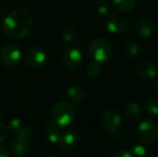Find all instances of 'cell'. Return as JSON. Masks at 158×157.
I'll return each mask as SVG.
<instances>
[{"label":"cell","instance_id":"d4e9b609","mask_svg":"<svg viewBox=\"0 0 158 157\" xmlns=\"http://www.w3.org/2000/svg\"><path fill=\"white\" fill-rule=\"evenodd\" d=\"M96 8L98 13L100 14H106L107 13L109 9V5L106 0H99L96 4Z\"/></svg>","mask_w":158,"mask_h":157},{"label":"cell","instance_id":"7a4b0ae2","mask_svg":"<svg viewBox=\"0 0 158 157\" xmlns=\"http://www.w3.org/2000/svg\"><path fill=\"white\" fill-rule=\"evenodd\" d=\"M76 116V110L74 106L66 101L56 103L51 111L52 121L59 127H66L69 125Z\"/></svg>","mask_w":158,"mask_h":157},{"label":"cell","instance_id":"d6986e66","mask_svg":"<svg viewBox=\"0 0 158 157\" xmlns=\"http://www.w3.org/2000/svg\"><path fill=\"white\" fill-rule=\"evenodd\" d=\"M144 110L150 116L158 115V101L154 98H148L144 102Z\"/></svg>","mask_w":158,"mask_h":157},{"label":"cell","instance_id":"8992f818","mask_svg":"<svg viewBox=\"0 0 158 157\" xmlns=\"http://www.w3.org/2000/svg\"><path fill=\"white\" fill-rule=\"evenodd\" d=\"M46 62V54L45 52L39 47H32L28 50L24 63L25 66L31 69L41 68Z\"/></svg>","mask_w":158,"mask_h":157},{"label":"cell","instance_id":"ba28073f","mask_svg":"<svg viewBox=\"0 0 158 157\" xmlns=\"http://www.w3.org/2000/svg\"><path fill=\"white\" fill-rule=\"evenodd\" d=\"M62 62L69 69H77L82 63V55L76 47H68L62 55Z\"/></svg>","mask_w":158,"mask_h":157},{"label":"cell","instance_id":"4dcf8cb0","mask_svg":"<svg viewBox=\"0 0 158 157\" xmlns=\"http://www.w3.org/2000/svg\"><path fill=\"white\" fill-rule=\"evenodd\" d=\"M2 117V112H1V110H0V118Z\"/></svg>","mask_w":158,"mask_h":157},{"label":"cell","instance_id":"6da1fadb","mask_svg":"<svg viewBox=\"0 0 158 157\" xmlns=\"http://www.w3.org/2000/svg\"><path fill=\"white\" fill-rule=\"evenodd\" d=\"M33 27L31 13L24 8H17L7 14L2 23L4 34L10 39H22L28 36Z\"/></svg>","mask_w":158,"mask_h":157},{"label":"cell","instance_id":"7c38bea8","mask_svg":"<svg viewBox=\"0 0 158 157\" xmlns=\"http://www.w3.org/2000/svg\"><path fill=\"white\" fill-rule=\"evenodd\" d=\"M11 151L12 153L18 157L24 156L30 149V144L28 142V139L20 137V136H17L16 138H14L11 141Z\"/></svg>","mask_w":158,"mask_h":157},{"label":"cell","instance_id":"30bf717a","mask_svg":"<svg viewBox=\"0 0 158 157\" xmlns=\"http://www.w3.org/2000/svg\"><path fill=\"white\" fill-rule=\"evenodd\" d=\"M135 31L140 36L143 38H149L153 36L156 31V21L151 19L142 18L136 21Z\"/></svg>","mask_w":158,"mask_h":157},{"label":"cell","instance_id":"7402d4cb","mask_svg":"<svg viewBox=\"0 0 158 157\" xmlns=\"http://www.w3.org/2000/svg\"><path fill=\"white\" fill-rule=\"evenodd\" d=\"M23 124H24V123H23L19 118H12V119L9 121L7 128H8V130H9L10 132H12V133H14V134H17V132L19 130V129L22 127Z\"/></svg>","mask_w":158,"mask_h":157},{"label":"cell","instance_id":"44dd1931","mask_svg":"<svg viewBox=\"0 0 158 157\" xmlns=\"http://www.w3.org/2000/svg\"><path fill=\"white\" fill-rule=\"evenodd\" d=\"M125 51H126V54L129 56L135 57V56H139L141 49H140V46H139V44L137 43H135V42H129L126 44Z\"/></svg>","mask_w":158,"mask_h":157},{"label":"cell","instance_id":"ac0fdd59","mask_svg":"<svg viewBox=\"0 0 158 157\" xmlns=\"http://www.w3.org/2000/svg\"><path fill=\"white\" fill-rule=\"evenodd\" d=\"M61 37L64 42H72L76 37V31L71 25H65L61 30Z\"/></svg>","mask_w":158,"mask_h":157},{"label":"cell","instance_id":"2e32d148","mask_svg":"<svg viewBox=\"0 0 158 157\" xmlns=\"http://www.w3.org/2000/svg\"><path fill=\"white\" fill-rule=\"evenodd\" d=\"M116 8L122 12L132 11L137 6V0H112Z\"/></svg>","mask_w":158,"mask_h":157},{"label":"cell","instance_id":"f1b7e54d","mask_svg":"<svg viewBox=\"0 0 158 157\" xmlns=\"http://www.w3.org/2000/svg\"><path fill=\"white\" fill-rule=\"evenodd\" d=\"M153 87L155 88V90H156L158 91V81H156L154 84H153Z\"/></svg>","mask_w":158,"mask_h":157},{"label":"cell","instance_id":"4fadbf2b","mask_svg":"<svg viewBox=\"0 0 158 157\" xmlns=\"http://www.w3.org/2000/svg\"><path fill=\"white\" fill-rule=\"evenodd\" d=\"M43 129H44V131L47 137V140L51 143L57 144L60 134H61V130L59 129V126H57L53 121L45 120L43 123Z\"/></svg>","mask_w":158,"mask_h":157},{"label":"cell","instance_id":"5bb4252c","mask_svg":"<svg viewBox=\"0 0 158 157\" xmlns=\"http://www.w3.org/2000/svg\"><path fill=\"white\" fill-rule=\"evenodd\" d=\"M136 73L140 79L150 80V79H153L156 75L157 69L154 63L150 61H144L138 66Z\"/></svg>","mask_w":158,"mask_h":157},{"label":"cell","instance_id":"52a82bcc","mask_svg":"<svg viewBox=\"0 0 158 157\" xmlns=\"http://www.w3.org/2000/svg\"><path fill=\"white\" fill-rule=\"evenodd\" d=\"M99 121L106 130L109 131H117L121 124V117L117 111L108 109L101 113Z\"/></svg>","mask_w":158,"mask_h":157},{"label":"cell","instance_id":"e0dca14e","mask_svg":"<svg viewBox=\"0 0 158 157\" xmlns=\"http://www.w3.org/2000/svg\"><path fill=\"white\" fill-rule=\"evenodd\" d=\"M126 114L131 119H138L142 115V109L138 103L131 102L126 105Z\"/></svg>","mask_w":158,"mask_h":157},{"label":"cell","instance_id":"603a6c76","mask_svg":"<svg viewBox=\"0 0 158 157\" xmlns=\"http://www.w3.org/2000/svg\"><path fill=\"white\" fill-rule=\"evenodd\" d=\"M16 135H17V136L23 137V138H26V139L29 140V139L31 138V136H32V130H31V129L28 125L23 124L22 127L19 129V130L17 132Z\"/></svg>","mask_w":158,"mask_h":157},{"label":"cell","instance_id":"4316f807","mask_svg":"<svg viewBox=\"0 0 158 157\" xmlns=\"http://www.w3.org/2000/svg\"><path fill=\"white\" fill-rule=\"evenodd\" d=\"M114 157H133L131 153L129 152V151H119V152H117Z\"/></svg>","mask_w":158,"mask_h":157},{"label":"cell","instance_id":"8fae6325","mask_svg":"<svg viewBox=\"0 0 158 157\" xmlns=\"http://www.w3.org/2000/svg\"><path fill=\"white\" fill-rule=\"evenodd\" d=\"M78 142H79L78 133L72 130H68L65 131H61L57 144L62 150L70 151L76 147Z\"/></svg>","mask_w":158,"mask_h":157},{"label":"cell","instance_id":"ffe728a7","mask_svg":"<svg viewBox=\"0 0 158 157\" xmlns=\"http://www.w3.org/2000/svg\"><path fill=\"white\" fill-rule=\"evenodd\" d=\"M87 74L89 77L91 78H97L101 75L102 73V66L100 65V63L94 61V62H92L88 65L87 67Z\"/></svg>","mask_w":158,"mask_h":157},{"label":"cell","instance_id":"484cf974","mask_svg":"<svg viewBox=\"0 0 158 157\" xmlns=\"http://www.w3.org/2000/svg\"><path fill=\"white\" fill-rule=\"evenodd\" d=\"M8 128L3 122H0V143L6 140L8 136Z\"/></svg>","mask_w":158,"mask_h":157},{"label":"cell","instance_id":"cb8c5ba5","mask_svg":"<svg viewBox=\"0 0 158 157\" xmlns=\"http://www.w3.org/2000/svg\"><path fill=\"white\" fill-rule=\"evenodd\" d=\"M133 157H147L146 149L142 145H136L132 148V151L131 152Z\"/></svg>","mask_w":158,"mask_h":157},{"label":"cell","instance_id":"277c9868","mask_svg":"<svg viewBox=\"0 0 158 157\" xmlns=\"http://www.w3.org/2000/svg\"><path fill=\"white\" fill-rule=\"evenodd\" d=\"M0 57L5 67L15 68L21 60V51L15 43H6L1 48Z\"/></svg>","mask_w":158,"mask_h":157},{"label":"cell","instance_id":"9c48e42d","mask_svg":"<svg viewBox=\"0 0 158 157\" xmlns=\"http://www.w3.org/2000/svg\"><path fill=\"white\" fill-rule=\"evenodd\" d=\"M129 25V19L122 15L113 14L109 16L106 21V27L111 33L123 32Z\"/></svg>","mask_w":158,"mask_h":157},{"label":"cell","instance_id":"f546056e","mask_svg":"<svg viewBox=\"0 0 158 157\" xmlns=\"http://www.w3.org/2000/svg\"><path fill=\"white\" fill-rule=\"evenodd\" d=\"M48 157H57L56 155H49Z\"/></svg>","mask_w":158,"mask_h":157},{"label":"cell","instance_id":"5b68a950","mask_svg":"<svg viewBox=\"0 0 158 157\" xmlns=\"http://www.w3.org/2000/svg\"><path fill=\"white\" fill-rule=\"evenodd\" d=\"M140 140L146 144H153L158 139V126L153 121H143L138 127Z\"/></svg>","mask_w":158,"mask_h":157},{"label":"cell","instance_id":"9a60e30c","mask_svg":"<svg viewBox=\"0 0 158 157\" xmlns=\"http://www.w3.org/2000/svg\"><path fill=\"white\" fill-rule=\"evenodd\" d=\"M67 95H68L69 99L74 104L82 103L84 100V97H85L83 90L79 86H72V87L69 88V90L67 92Z\"/></svg>","mask_w":158,"mask_h":157},{"label":"cell","instance_id":"83f0119b","mask_svg":"<svg viewBox=\"0 0 158 157\" xmlns=\"http://www.w3.org/2000/svg\"><path fill=\"white\" fill-rule=\"evenodd\" d=\"M0 157H9V153L7 149L0 145Z\"/></svg>","mask_w":158,"mask_h":157},{"label":"cell","instance_id":"3957f363","mask_svg":"<svg viewBox=\"0 0 158 157\" xmlns=\"http://www.w3.org/2000/svg\"><path fill=\"white\" fill-rule=\"evenodd\" d=\"M88 52L91 58L98 63L106 62L113 56V49L110 43L102 38H95L91 41L88 46Z\"/></svg>","mask_w":158,"mask_h":157}]
</instances>
